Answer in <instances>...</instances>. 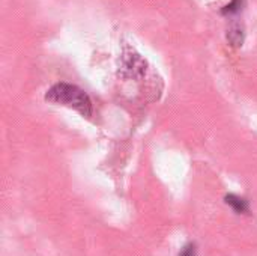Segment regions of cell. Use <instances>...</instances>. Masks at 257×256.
I'll return each mask as SVG.
<instances>
[{
	"mask_svg": "<svg viewBox=\"0 0 257 256\" xmlns=\"http://www.w3.org/2000/svg\"><path fill=\"white\" fill-rule=\"evenodd\" d=\"M224 202L236 213V214H247L250 211V205H248V201L245 198H241L238 195H226L224 198Z\"/></svg>",
	"mask_w": 257,
	"mask_h": 256,
	"instance_id": "obj_2",
	"label": "cell"
},
{
	"mask_svg": "<svg viewBox=\"0 0 257 256\" xmlns=\"http://www.w3.org/2000/svg\"><path fill=\"white\" fill-rule=\"evenodd\" d=\"M227 39H229L230 44L235 45V47L242 45V42H244V30H242L239 26H233V27L229 30V33H227Z\"/></svg>",
	"mask_w": 257,
	"mask_h": 256,
	"instance_id": "obj_3",
	"label": "cell"
},
{
	"mask_svg": "<svg viewBox=\"0 0 257 256\" xmlns=\"http://www.w3.org/2000/svg\"><path fill=\"white\" fill-rule=\"evenodd\" d=\"M179 256H197V249H196V244H193V243L187 244V246L182 249V252L179 253Z\"/></svg>",
	"mask_w": 257,
	"mask_h": 256,
	"instance_id": "obj_5",
	"label": "cell"
},
{
	"mask_svg": "<svg viewBox=\"0 0 257 256\" xmlns=\"http://www.w3.org/2000/svg\"><path fill=\"white\" fill-rule=\"evenodd\" d=\"M45 100L53 104L74 109L84 118H90L93 113L92 101L84 91L69 83H57L45 94Z\"/></svg>",
	"mask_w": 257,
	"mask_h": 256,
	"instance_id": "obj_1",
	"label": "cell"
},
{
	"mask_svg": "<svg viewBox=\"0 0 257 256\" xmlns=\"http://www.w3.org/2000/svg\"><path fill=\"white\" fill-rule=\"evenodd\" d=\"M242 6H244V0H232L229 5H226L223 8L221 12L224 15H233V14H238L242 9Z\"/></svg>",
	"mask_w": 257,
	"mask_h": 256,
	"instance_id": "obj_4",
	"label": "cell"
}]
</instances>
